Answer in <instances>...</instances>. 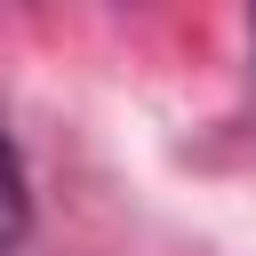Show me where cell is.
<instances>
[{"instance_id":"cell-1","label":"cell","mask_w":256,"mask_h":256,"mask_svg":"<svg viewBox=\"0 0 256 256\" xmlns=\"http://www.w3.org/2000/svg\"><path fill=\"white\" fill-rule=\"evenodd\" d=\"M24 232H32V184H24L16 144L0 136V256H8V248H24Z\"/></svg>"},{"instance_id":"cell-2","label":"cell","mask_w":256,"mask_h":256,"mask_svg":"<svg viewBox=\"0 0 256 256\" xmlns=\"http://www.w3.org/2000/svg\"><path fill=\"white\" fill-rule=\"evenodd\" d=\"M248 40H256V24H248Z\"/></svg>"}]
</instances>
